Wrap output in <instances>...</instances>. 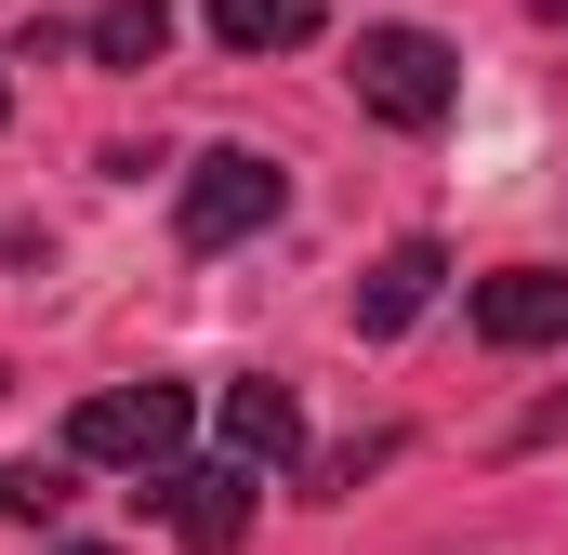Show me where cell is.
<instances>
[{
  "instance_id": "6da1fadb",
  "label": "cell",
  "mask_w": 568,
  "mask_h": 555,
  "mask_svg": "<svg viewBox=\"0 0 568 555\" xmlns=\"http://www.w3.org/2000/svg\"><path fill=\"white\" fill-rule=\"evenodd\" d=\"M291 212V172L265 145H212V159H185V199H172V239L185 252H239V239H265Z\"/></svg>"
},
{
  "instance_id": "7a4b0ae2",
  "label": "cell",
  "mask_w": 568,
  "mask_h": 555,
  "mask_svg": "<svg viewBox=\"0 0 568 555\" xmlns=\"http://www.w3.org/2000/svg\"><path fill=\"white\" fill-rule=\"evenodd\" d=\"M357 107H371L384 133H436V120L463 107V53H449L436 27H357Z\"/></svg>"
},
{
  "instance_id": "3957f363",
  "label": "cell",
  "mask_w": 568,
  "mask_h": 555,
  "mask_svg": "<svg viewBox=\"0 0 568 555\" xmlns=\"http://www.w3.org/2000/svg\"><path fill=\"white\" fill-rule=\"evenodd\" d=\"M185 384H93L80 411H67V463H133V476H159V463H185Z\"/></svg>"
},
{
  "instance_id": "277c9868",
  "label": "cell",
  "mask_w": 568,
  "mask_h": 555,
  "mask_svg": "<svg viewBox=\"0 0 568 555\" xmlns=\"http://www.w3.org/2000/svg\"><path fill=\"white\" fill-rule=\"evenodd\" d=\"M145 503H159V529L185 555H239L252 543V463H159Z\"/></svg>"
},
{
  "instance_id": "5b68a950",
  "label": "cell",
  "mask_w": 568,
  "mask_h": 555,
  "mask_svg": "<svg viewBox=\"0 0 568 555\" xmlns=\"http://www.w3.org/2000/svg\"><path fill=\"white\" fill-rule=\"evenodd\" d=\"M476 344H503V357L568 344V265H503V278H476Z\"/></svg>"
},
{
  "instance_id": "8992f818",
  "label": "cell",
  "mask_w": 568,
  "mask_h": 555,
  "mask_svg": "<svg viewBox=\"0 0 568 555\" xmlns=\"http://www.w3.org/2000/svg\"><path fill=\"white\" fill-rule=\"evenodd\" d=\"M436 278H449V252H436V239H397L384 265L357 278V331H371V344H397V331L436 304Z\"/></svg>"
},
{
  "instance_id": "52a82bcc",
  "label": "cell",
  "mask_w": 568,
  "mask_h": 555,
  "mask_svg": "<svg viewBox=\"0 0 568 555\" xmlns=\"http://www.w3.org/2000/svg\"><path fill=\"white\" fill-rule=\"evenodd\" d=\"M225 463H304V411H291V384H225Z\"/></svg>"
},
{
  "instance_id": "ba28073f",
  "label": "cell",
  "mask_w": 568,
  "mask_h": 555,
  "mask_svg": "<svg viewBox=\"0 0 568 555\" xmlns=\"http://www.w3.org/2000/svg\"><path fill=\"white\" fill-rule=\"evenodd\" d=\"M212 40L225 53H304L317 40V0H212Z\"/></svg>"
},
{
  "instance_id": "9c48e42d",
  "label": "cell",
  "mask_w": 568,
  "mask_h": 555,
  "mask_svg": "<svg viewBox=\"0 0 568 555\" xmlns=\"http://www.w3.org/2000/svg\"><path fill=\"white\" fill-rule=\"evenodd\" d=\"M80 53H93V67H159V53H172V0H106V13L80 27Z\"/></svg>"
},
{
  "instance_id": "30bf717a",
  "label": "cell",
  "mask_w": 568,
  "mask_h": 555,
  "mask_svg": "<svg viewBox=\"0 0 568 555\" xmlns=\"http://www.w3.org/2000/svg\"><path fill=\"white\" fill-rule=\"evenodd\" d=\"M67 503H80V463H67V450H27V463H0V516H13V529H53Z\"/></svg>"
},
{
  "instance_id": "8fae6325",
  "label": "cell",
  "mask_w": 568,
  "mask_h": 555,
  "mask_svg": "<svg viewBox=\"0 0 568 555\" xmlns=\"http://www.w3.org/2000/svg\"><path fill=\"white\" fill-rule=\"evenodd\" d=\"M556 436H568V397H542V411L516 423V436H503V450H556Z\"/></svg>"
},
{
  "instance_id": "7c38bea8",
  "label": "cell",
  "mask_w": 568,
  "mask_h": 555,
  "mask_svg": "<svg viewBox=\"0 0 568 555\" xmlns=\"http://www.w3.org/2000/svg\"><path fill=\"white\" fill-rule=\"evenodd\" d=\"M529 13H542V27H568V0H529Z\"/></svg>"
},
{
  "instance_id": "4fadbf2b",
  "label": "cell",
  "mask_w": 568,
  "mask_h": 555,
  "mask_svg": "<svg viewBox=\"0 0 568 555\" xmlns=\"http://www.w3.org/2000/svg\"><path fill=\"white\" fill-rule=\"evenodd\" d=\"M0 120H13V80H0Z\"/></svg>"
},
{
  "instance_id": "5bb4252c",
  "label": "cell",
  "mask_w": 568,
  "mask_h": 555,
  "mask_svg": "<svg viewBox=\"0 0 568 555\" xmlns=\"http://www.w3.org/2000/svg\"><path fill=\"white\" fill-rule=\"evenodd\" d=\"M67 555H106V543H67Z\"/></svg>"
}]
</instances>
